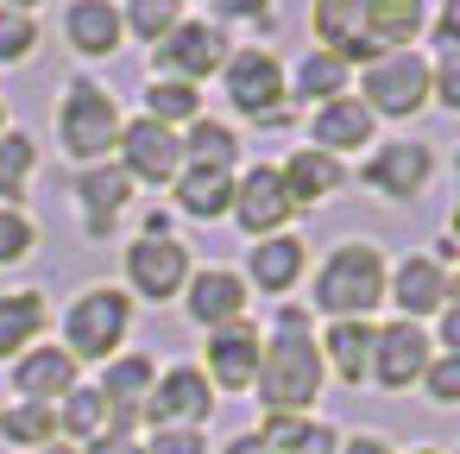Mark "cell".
<instances>
[{"mask_svg":"<svg viewBox=\"0 0 460 454\" xmlns=\"http://www.w3.org/2000/svg\"><path fill=\"white\" fill-rule=\"evenodd\" d=\"M422 32V0H315V39L341 64H378L410 51Z\"/></svg>","mask_w":460,"mask_h":454,"instance_id":"cell-1","label":"cell"},{"mask_svg":"<svg viewBox=\"0 0 460 454\" xmlns=\"http://www.w3.org/2000/svg\"><path fill=\"white\" fill-rule=\"evenodd\" d=\"M259 404L271 416H303L322 391V347L309 341V316L303 309H284L265 353H259Z\"/></svg>","mask_w":460,"mask_h":454,"instance_id":"cell-2","label":"cell"},{"mask_svg":"<svg viewBox=\"0 0 460 454\" xmlns=\"http://www.w3.org/2000/svg\"><path fill=\"white\" fill-rule=\"evenodd\" d=\"M372 303H385V259H378V246H366V240L334 246L322 278H315V309H328L334 322H359Z\"/></svg>","mask_w":460,"mask_h":454,"instance_id":"cell-3","label":"cell"},{"mask_svg":"<svg viewBox=\"0 0 460 454\" xmlns=\"http://www.w3.org/2000/svg\"><path fill=\"white\" fill-rule=\"evenodd\" d=\"M58 133H64V152L76 165H102L114 146H120V114H114V95L102 83H70L64 95V114H58Z\"/></svg>","mask_w":460,"mask_h":454,"instance_id":"cell-4","label":"cell"},{"mask_svg":"<svg viewBox=\"0 0 460 454\" xmlns=\"http://www.w3.org/2000/svg\"><path fill=\"white\" fill-rule=\"evenodd\" d=\"M127 322H133V303L108 284L83 290L64 316V353L70 360H108L120 341H127Z\"/></svg>","mask_w":460,"mask_h":454,"instance_id":"cell-5","label":"cell"},{"mask_svg":"<svg viewBox=\"0 0 460 454\" xmlns=\"http://www.w3.org/2000/svg\"><path fill=\"white\" fill-rule=\"evenodd\" d=\"M429 102V64L416 51H391L378 64H366V114H391V120H410L416 108Z\"/></svg>","mask_w":460,"mask_h":454,"instance_id":"cell-6","label":"cell"},{"mask_svg":"<svg viewBox=\"0 0 460 454\" xmlns=\"http://www.w3.org/2000/svg\"><path fill=\"white\" fill-rule=\"evenodd\" d=\"M152 64H158L171 83H196V76H208V70L227 64V39H221L208 20H177V26L152 45Z\"/></svg>","mask_w":460,"mask_h":454,"instance_id":"cell-7","label":"cell"},{"mask_svg":"<svg viewBox=\"0 0 460 454\" xmlns=\"http://www.w3.org/2000/svg\"><path fill=\"white\" fill-rule=\"evenodd\" d=\"M221 70H227V95H234L240 114H252V120L284 114V70H278L271 51H234Z\"/></svg>","mask_w":460,"mask_h":454,"instance_id":"cell-8","label":"cell"},{"mask_svg":"<svg viewBox=\"0 0 460 454\" xmlns=\"http://www.w3.org/2000/svg\"><path fill=\"white\" fill-rule=\"evenodd\" d=\"M429 360H435V341H429L416 322H391V328L372 334V378H378L385 391H410V385L429 372Z\"/></svg>","mask_w":460,"mask_h":454,"instance_id":"cell-9","label":"cell"},{"mask_svg":"<svg viewBox=\"0 0 460 454\" xmlns=\"http://www.w3.org/2000/svg\"><path fill=\"white\" fill-rule=\"evenodd\" d=\"M208 410H215L208 372H196V366H171V372L152 378V391H146V416H152L158 429H196V423H208Z\"/></svg>","mask_w":460,"mask_h":454,"instance_id":"cell-10","label":"cell"},{"mask_svg":"<svg viewBox=\"0 0 460 454\" xmlns=\"http://www.w3.org/2000/svg\"><path fill=\"white\" fill-rule=\"evenodd\" d=\"M127 278H133V290L139 297H177L183 290V278H190V246L183 240H171V234H146L139 246H127Z\"/></svg>","mask_w":460,"mask_h":454,"instance_id":"cell-11","label":"cell"},{"mask_svg":"<svg viewBox=\"0 0 460 454\" xmlns=\"http://www.w3.org/2000/svg\"><path fill=\"white\" fill-rule=\"evenodd\" d=\"M120 152H127L120 171L139 177V183H177V171H183V139L171 127H158V120L120 127Z\"/></svg>","mask_w":460,"mask_h":454,"instance_id":"cell-12","label":"cell"},{"mask_svg":"<svg viewBox=\"0 0 460 454\" xmlns=\"http://www.w3.org/2000/svg\"><path fill=\"white\" fill-rule=\"evenodd\" d=\"M234 215H240V227H246L252 240H271L296 209H290V196H284V177H278L271 165H259V171H246V183H234Z\"/></svg>","mask_w":460,"mask_h":454,"instance_id":"cell-13","label":"cell"},{"mask_svg":"<svg viewBox=\"0 0 460 454\" xmlns=\"http://www.w3.org/2000/svg\"><path fill=\"white\" fill-rule=\"evenodd\" d=\"M429 146H410V139H397V146H378L372 158H366V183L378 190V196H416L422 183H429Z\"/></svg>","mask_w":460,"mask_h":454,"instance_id":"cell-14","label":"cell"},{"mask_svg":"<svg viewBox=\"0 0 460 454\" xmlns=\"http://www.w3.org/2000/svg\"><path fill=\"white\" fill-rule=\"evenodd\" d=\"M259 353H265L259 328H246V322L215 328V341H208V372H215V385H221V391H246V385L259 378Z\"/></svg>","mask_w":460,"mask_h":454,"instance_id":"cell-15","label":"cell"},{"mask_svg":"<svg viewBox=\"0 0 460 454\" xmlns=\"http://www.w3.org/2000/svg\"><path fill=\"white\" fill-rule=\"evenodd\" d=\"M309 139H315V152L341 158V152H353V146H372V114L359 108V95L322 102V108H315V120H309Z\"/></svg>","mask_w":460,"mask_h":454,"instance_id":"cell-16","label":"cell"},{"mask_svg":"<svg viewBox=\"0 0 460 454\" xmlns=\"http://www.w3.org/2000/svg\"><path fill=\"white\" fill-rule=\"evenodd\" d=\"M13 385L26 391V404H58L76 391V360L64 347H39V353H20L13 366Z\"/></svg>","mask_w":460,"mask_h":454,"instance_id":"cell-17","label":"cell"},{"mask_svg":"<svg viewBox=\"0 0 460 454\" xmlns=\"http://www.w3.org/2000/svg\"><path fill=\"white\" fill-rule=\"evenodd\" d=\"M447 297H454V284H447V272H441L435 259H403V265H397L391 303L403 309V322H416V316H435Z\"/></svg>","mask_w":460,"mask_h":454,"instance_id":"cell-18","label":"cell"},{"mask_svg":"<svg viewBox=\"0 0 460 454\" xmlns=\"http://www.w3.org/2000/svg\"><path fill=\"white\" fill-rule=\"evenodd\" d=\"M190 316H196L202 328H234V322L246 316V284H240L234 272H202V278L190 284Z\"/></svg>","mask_w":460,"mask_h":454,"instance_id":"cell-19","label":"cell"},{"mask_svg":"<svg viewBox=\"0 0 460 454\" xmlns=\"http://www.w3.org/2000/svg\"><path fill=\"white\" fill-rule=\"evenodd\" d=\"M278 177H284L290 209H309V202H322V196H334V190H341V158H328V152L303 146V152H296Z\"/></svg>","mask_w":460,"mask_h":454,"instance_id":"cell-20","label":"cell"},{"mask_svg":"<svg viewBox=\"0 0 460 454\" xmlns=\"http://www.w3.org/2000/svg\"><path fill=\"white\" fill-rule=\"evenodd\" d=\"M64 32H70V45H76L83 58H108V51H120V13L108 7V0H76L70 20H64Z\"/></svg>","mask_w":460,"mask_h":454,"instance_id":"cell-21","label":"cell"},{"mask_svg":"<svg viewBox=\"0 0 460 454\" xmlns=\"http://www.w3.org/2000/svg\"><path fill=\"white\" fill-rule=\"evenodd\" d=\"M133 196V177L120 165H89L83 171V209H89V234H108V221L127 209Z\"/></svg>","mask_w":460,"mask_h":454,"instance_id":"cell-22","label":"cell"},{"mask_svg":"<svg viewBox=\"0 0 460 454\" xmlns=\"http://www.w3.org/2000/svg\"><path fill=\"white\" fill-rule=\"evenodd\" d=\"M177 196H183L190 215L215 221V215L234 209V177H227L221 165H190V171H177Z\"/></svg>","mask_w":460,"mask_h":454,"instance_id":"cell-23","label":"cell"},{"mask_svg":"<svg viewBox=\"0 0 460 454\" xmlns=\"http://www.w3.org/2000/svg\"><path fill=\"white\" fill-rule=\"evenodd\" d=\"M372 334H378V328H372L366 316H359V322H334V328H328V341H322V347H328V360H334V372H341L347 385L372 378Z\"/></svg>","mask_w":460,"mask_h":454,"instance_id":"cell-24","label":"cell"},{"mask_svg":"<svg viewBox=\"0 0 460 454\" xmlns=\"http://www.w3.org/2000/svg\"><path fill=\"white\" fill-rule=\"evenodd\" d=\"M296 272H303V240H290V234H271V240H259L252 246V284L259 290H290L296 284Z\"/></svg>","mask_w":460,"mask_h":454,"instance_id":"cell-25","label":"cell"},{"mask_svg":"<svg viewBox=\"0 0 460 454\" xmlns=\"http://www.w3.org/2000/svg\"><path fill=\"white\" fill-rule=\"evenodd\" d=\"M70 435H83V441H102L108 435V423H114V435H127V416H114V404L95 391V385H76L70 397H64V416H58Z\"/></svg>","mask_w":460,"mask_h":454,"instance_id":"cell-26","label":"cell"},{"mask_svg":"<svg viewBox=\"0 0 460 454\" xmlns=\"http://www.w3.org/2000/svg\"><path fill=\"white\" fill-rule=\"evenodd\" d=\"M108 404H114V416H139V404H146V391H152V360H139V353H127V360H114L108 366V378L95 385Z\"/></svg>","mask_w":460,"mask_h":454,"instance_id":"cell-27","label":"cell"},{"mask_svg":"<svg viewBox=\"0 0 460 454\" xmlns=\"http://www.w3.org/2000/svg\"><path fill=\"white\" fill-rule=\"evenodd\" d=\"M39 328H45V297H39V290H13V297H0V360L20 353Z\"/></svg>","mask_w":460,"mask_h":454,"instance_id":"cell-28","label":"cell"},{"mask_svg":"<svg viewBox=\"0 0 460 454\" xmlns=\"http://www.w3.org/2000/svg\"><path fill=\"white\" fill-rule=\"evenodd\" d=\"M296 89H303V102H341L347 95V64L328 58V51H309L296 64Z\"/></svg>","mask_w":460,"mask_h":454,"instance_id":"cell-29","label":"cell"},{"mask_svg":"<svg viewBox=\"0 0 460 454\" xmlns=\"http://www.w3.org/2000/svg\"><path fill=\"white\" fill-rule=\"evenodd\" d=\"M0 435H7L13 448H45L58 435V410L51 404H20V410L0 416Z\"/></svg>","mask_w":460,"mask_h":454,"instance_id":"cell-30","label":"cell"},{"mask_svg":"<svg viewBox=\"0 0 460 454\" xmlns=\"http://www.w3.org/2000/svg\"><path fill=\"white\" fill-rule=\"evenodd\" d=\"M146 120H158V127H171V120H196V83H171V76H158V83L146 89Z\"/></svg>","mask_w":460,"mask_h":454,"instance_id":"cell-31","label":"cell"},{"mask_svg":"<svg viewBox=\"0 0 460 454\" xmlns=\"http://www.w3.org/2000/svg\"><path fill=\"white\" fill-rule=\"evenodd\" d=\"M183 152L196 158V165H234V152H240V139L221 127V120H190V139H183Z\"/></svg>","mask_w":460,"mask_h":454,"instance_id":"cell-32","label":"cell"},{"mask_svg":"<svg viewBox=\"0 0 460 454\" xmlns=\"http://www.w3.org/2000/svg\"><path fill=\"white\" fill-rule=\"evenodd\" d=\"M177 13H183V0H127V20H120V26H133L146 45H158V39L177 26Z\"/></svg>","mask_w":460,"mask_h":454,"instance_id":"cell-33","label":"cell"},{"mask_svg":"<svg viewBox=\"0 0 460 454\" xmlns=\"http://www.w3.org/2000/svg\"><path fill=\"white\" fill-rule=\"evenodd\" d=\"M26 177H32V139L26 133H7L0 139V196H26Z\"/></svg>","mask_w":460,"mask_h":454,"instance_id":"cell-34","label":"cell"},{"mask_svg":"<svg viewBox=\"0 0 460 454\" xmlns=\"http://www.w3.org/2000/svg\"><path fill=\"white\" fill-rule=\"evenodd\" d=\"M32 45H39V26L13 7H0V64H26Z\"/></svg>","mask_w":460,"mask_h":454,"instance_id":"cell-35","label":"cell"},{"mask_svg":"<svg viewBox=\"0 0 460 454\" xmlns=\"http://www.w3.org/2000/svg\"><path fill=\"white\" fill-rule=\"evenodd\" d=\"M32 253V221L13 215V209H0V265H20Z\"/></svg>","mask_w":460,"mask_h":454,"instance_id":"cell-36","label":"cell"},{"mask_svg":"<svg viewBox=\"0 0 460 454\" xmlns=\"http://www.w3.org/2000/svg\"><path fill=\"white\" fill-rule=\"evenodd\" d=\"M422 385H429V397H435V404H454V397H460V353H441V360H429Z\"/></svg>","mask_w":460,"mask_h":454,"instance_id":"cell-37","label":"cell"},{"mask_svg":"<svg viewBox=\"0 0 460 454\" xmlns=\"http://www.w3.org/2000/svg\"><path fill=\"white\" fill-rule=\"evenodd\" d=\"M146 454H202V435L196 429H158V441Z\"/></svg>","mask_w":460,"mask_h":454,"instance_id":"cell-38","label":"cell"},{"mask_svg":"<svg viewBox=\"0 0 460 454\" xmlns=\"http://www.w3.org/2000/svg\"><path fill=\"white\" fill-rule=\"evenodd\" d=\"M290 454H341V441H334V429L328 423H303V435H296V448Z\"/></svg>","mask_w":460,"mask_h":454,"instance_id":"cell-39","label":"cell"},{"mask_svg":"<svg viewBox=\"0 0 460 454\" xmlns=\"http://www.w3.org/2000/svg\"><path fill=\"white\" fill-rule=\"evenodd\" d=\"M227 20H271V0H221Z\"/></svg>","mask_w":460,"mask_h":454,"instance_id":"cell-40","label":"cell"},{"mask_svg":"<svg viewBox=\"0 0 460 454\" xmlns=\"http://www.w3.org/2000/svg\"><path fill=\"white\" fill-rule=\"evenodd\" d=\"M89 454H146L133 435H102V441H89Z\"/></svg>","mask_w":460,"mask_h":454,"instance_id":"cell-41","label":"cell"},{"mask_svg":"<svg viewBox=\"0 0 460 454\" xmlns=\"http://www.w3.org/2000/svg\"><path fill=\"white\" fill-rule=\"evenodd\" d=\"M227 454H271V448H265L259 435H234V441H227Z\"/></svg>","mask_w":460,"mask_h":454,"instance_id":"cell-42","label":"cell"},{"mask_svg":"<svg viewBox=\"0 0 460 454\" xmlns=\"http://www.w3.org/2000/svg\"><path fill=\"white\" fill-rule=\"evenodd\" d=\"M341 454H391V448H385V441H378V435H359V441H347V448H341Z\"/></svg>","mask_w":460,"mask_h":454,"instance_id":"cell-43","label":"cell"},{"mask_svg":"<svg viewBox=\"0 0 460 454\" xmlns=\"http://www.w3.org/2000/svg\"><path fill=\"white\" fill-rule=\"evenodd\" d=\"M32 454H76V448H64V441H45V448H32Z\"/></svg>","mask_w":460,"mask_h":454,"instance_id":"cell-44","label":"cell"},{"mask_svg":"<svg viewBox=\"0 0 460 454\" xmlns=\"http://www.w3.org/2000/svg\"><path fill=\"white\" fill-rule=\"evenodd\" d=\"M0 7H13V13H26V7H39V0H0Z\"/></svg>","mask_w":460,"mask_h":454,"instance_id":"cell-45","label":"cell"},{"mask_svg":"<svg viewBox=\"0 0 460 454\" xmlns=\"http://www.w3.org/2000/svg\"><path fill=\"white\" fill-rule=\"evenodd\" d=\"M410 454H435V448H410Z\"/></svg>","mask_w":460,"mask_h":454,"instance_id":"cell-46","label":"cell"},{"mask_svg":"<svg viewBox=\"0 0 460 454\" xmlns=\"http://www.w3.org/2000/svg\"><path fill=\"white\" fill-rule=\"evenodd\" d=\"M0 127H7V108H0Z\"/></svg>","mask_w":460,"mask_h":454,"instance_id":"cell-47","label":"cell"}]
</instances>
